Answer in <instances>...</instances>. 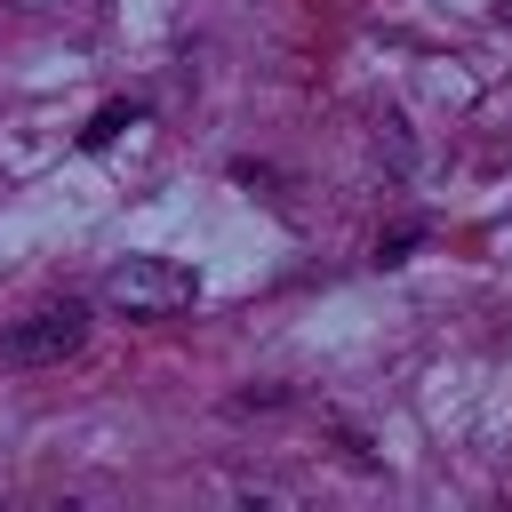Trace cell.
Returning a JSON list of instances; mask_svg holds the SVG:
<instances>
[{"instance_id": "3957f363", "label": "cell", "mask_w": 512, "mask_h": 512, "mask_svg": "<svg viewBox=\"0 0 512 512\" xmlns=\"http://www.w3.org/2000/svg\"><path fill=\"white\" fill-rule=\"evenodd\" d=\"M136 120H144V104H104V112L80 128V144H88V152H104V144H112V136H128Z\"/></svg>"}, {"instance_id": "6da1fadb", "label": "cell", "mask_w": 512, "mask_h": 512, "mask_svg": "<svg viewBox=\"0 0 512 512\" xmlns=\"http://www.w3.org/2000/svg\"><path fill=\"white\" fill-rule=\"evenodd\" d=\"M96 296H104L120 320H176V312L200 296V272L176 264V256H120Z\"/></svg>"}, {"instance_id": "277c9868", "label": "cell", "mask_w": 512, "mask_h": 512, "mask_svg": "<svg viewBox=\"0 0 512 512\" xmlns=\"http://www.w3.org/2000/svg\"><path fill=\"white\" fill-rule=\"evenodd\" d=\"M416 240H424V232H416V224H400V232H384V240H376V264H400V256H408V248H416Z\"/></svg>"}, {"instance_id": "7a4b0ae2", "label": "cell", "mask_w": 512, "mask_h": 512, "mask_svg": "<svg viewBox=\"0 0 512 512\" xmlns=\"http://www.w3.org/2000/svg\"><path fill=\"white\" fill-rule=\"evenodd\" d=\"M80 336H88V312L64 296V304H40L32 320H16V328L0 336V360H8V368H48V360H72Z\"/></svg>"}]
</instances>
